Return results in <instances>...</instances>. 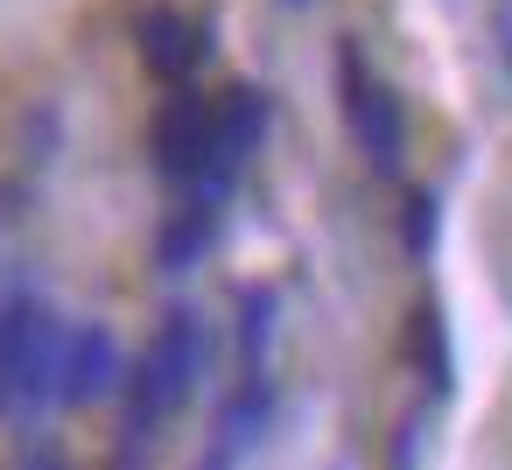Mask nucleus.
<instances>
[{
	"label": "nucleus",
	"instance_id": "7ed1b4c3",
	"mask_svg": "<svg viewBox=\"0 0 512 470\" xmlns=\"http://www.w3.org/2000/svg\"><path fill=\"white\" fill-rule=\"evenodd\" d=\"M148 155H155V176H169L190 204L225 211L239 190V176L218 162V106L197 85H169V99L148 120Z\"/></svg>",
	"mask_w": 512,
	"mask_h": 470
},
{
	"label": "nucleus",
	"instance_id": "1a4fd4ad",
	"mask_svg": "<svg viewBox=\"0 0 512 470\" xmlns=\"http://www.w3.org/2000/svg\"><path fill=\"white\" fill-rule=\"evenodd\" d=\"M218 218H225V211L183 197V204L162 218V232H155V267H162V274H190V267L218 246Z\"/></svg>",
	"mask_w": 512,
	"mask_h": 470
},
{
	"label": "nucleus",
	"instance_id": "2eb2a0df",
	"mask_svg": "<svg viewBox=\"0 0 512 470\" xmlns=\"http://www.w3.org/2000/svg\"><path fill=\"white\" fill-rule=\"evenodd\" d=\"M491 36H498V57H505V71H512V0H498V8H491Z\"/></svg>",
	"mask_w": 512,
	"mask_h": 470
},
{
	"label": "nucleus",
	"instance_id": "423d86ee",
	"mask_svg": "<svg viewBox=\"0 0 512 470\" xmlns=\"http://www.w3.org/2000/svg\"><path fill=\"white\" fill-rule=\"evenodd\" d=\"M134 43H141V64L162 85H190L197 64L211 57V22H190L183 8H141L134 15Z\"/></svg>",
	"mask_w": 512,
	"mask_h": 470
},
{
	"label": "nucleus",
	"instance_id": "20e7f679",
	"mask_svg": "<svg viewBox=\"0 0 512 470\" xmlns=\"http://www.w3.org/2000/svg\"><path fill=\"white\" fill-rule=\"evenodd\" d=\"M337 106H344V127H351L365 169L372 176H400L407 169V99L372 71L358 36L337 43Z\"/></svg>",
	"mask_w": 512,
	"mask_h": 470
},
{
	"label": "nucleus",
	"instance_id": "0eeeda50",
	"mask_svg": "<svg viewBox=\"0 0 512 470\" xmlns=\"http://www.w3.org/2000/svg\"><path fill=\"white\" fill-rule=\"evenodd\" d=\"M211 106H218V162H225L232 176H246V162L260 155V141H267V127H274V99L239 78V85H225Z\"/></svg>",
	"mask_w": 512,
	"mask_h": 470
},
{
	"label": "nucleus",
	"instance_id": "f257e3e1",
	"mask_svg": "<svg viewBox=\"0 0 512 470\" xmlns=\"http://www.w3.org/2000/svg\"><path fill=\"white\" fill-rule=\"evenodd\" d=\"M204 365H211V330H204V316H197L190 302L162 309L148 351L127 365V386H120L127 421H120V435H127V442H155L162 421H176V414L190 407V393L204 386Z\"/></svg>",
	"mask_w": 512,
	"mask_h": 470
},
{
	"label": "nucleus",
	"instance_id": "9b49d317",
	"mask_svg": "<svg viewBox=\"0 0 512 470\" xmlns=\"http://www.w3.org/2000/svg\"><path fill=\"white\" fill-rule=\"evenodd\" d=\"M232 344H239V365L246 372H267V351H274V330H281V295L274 288H239V309H232Z\"/></svg>",
	"mask_w": 512,
	"mask_h": 470
},
{
	"label": "nucleus",
	"instance_id": "f8f14e48",
	"mask_svg": "<svg viewBox=\"0 0 512 470\" xmlns=\"http://www.w3.org/2000/svg\"><path fill=\"white\" fill-rule=\"evenodd\" d=\"M435 239H442V190L414 183L400 197V246H407V260H435Z\"/></svg>",
	"mask_w": 512,
	"mask_h": 470
},
{
	"label": "nucleus",
	"instance_id": "f03ea898",
	"mask_svg": "<svg viewBox=\"0 0 512 470\" xmlns=\"http://www.w3.org/2000/svg\"><path fill=\"white\" fill-rule=\"evenodd\" d=\"M64 337H71V323L50 309V295L36 281H0V414L36 421L57 407Z\"/></svg>",
	"mask_w": 512,
	"mask_h": 470
},
{
	"label": "nucleus",
	"instance_id": "ddd939ff",
	"mask_svg": "<svg viewBox=\"0 0 512 470\" xmlns=\"http://www.w3.org/2000/svg\"><path fill=\"white\" fill-rule=\"evenodd\" d=\"M8 470H78V463H71V449H64L57 435H29V442L15 449Z\"/></svg>",
	"mask_w": 512,
	"mask_h": 470
},
{
	"label": "nucleus",
	"instance_id": "9d476101",
	"mask_svg": "<svg viewBox=\"0 0 512 470\" xmlns=\"http://www.w3.org/2000/svg\"><path fill=\"white\" fill-rule=\"evenodd\" d=\"M274 421V379L267 372H239V386L225 393V414H218V449H253Z\"/></svg>",
	"mask_w": 512,
	"mask_h": 470
},
{
	"label": "nucleus",
	"instance_id": "39448f33",
	"mask_svg": "<svg viewBox=\"0 0 512 470\" xmlns=\"http://www.w3.org/2000/svg\"><path fill=\"white\" fill-rule=\"evenodd\" d=\"M127 386V351L106 323H71L64 337V372H57V407H99Z\"/></svg>",
	"mask_w": 512,
	"mask_h": 470
},
{
	"label": "nucleus",
	"instance_id": "a211bd4d",
	"mask_svg": "<svg viewBox=\"0 0 512 470\" xmlns=\"http://www.w3.org/2000/svg\"><path fill=\"white\" fill-rule=\"evenodd\" d=\"M281 8H316V0H281Z\"/></svg>",
	"mask_w": 512,
	"mask_h": 470
},
{
	"label": "nucleus",
	"instance_id": "4468645a",
	"mask_svg": "<svg viewBox=\"0 0 512 470\" xmlns=\"http://www.w3.org/2000/svg\"><path fill=\"white\" fill-rule=\"evenodd\" d=\"M386 470H421V421H400V428H393Z\"/></svg>",
	"mask_w": 512,
	"mask_h": 470
},
{
	"label": "nucleus",
	"instance_id": "6e6552de",
	"mask_svg": "<svg viewBox=\"0 0 512 470\" xmlns=\"http://www.w3.org/2000/svg\"><path fill=\"white\" fill-rule=\"evenodd\" d=\"M400 351L414 358V372H421L428 400H449V393H456V351H449V316H442V302H435V295H421V302H414V316H407V337H400Z\"/></svg>",
	"mask_w": 512,
	"mask_h": 470
},
{
	"label": "nucleus",
	"instance_id": "dca6fc26",
	"mask_svg": "<svg viewBox=\"0 0 512 470\" xmlns=\"http://www.w3.org/2000/svg\"><path fill=\"white\" fill-rule=\"evenodd\" d=\"M106 470H148V442H127V435H120V449H113Z\"/></svg>",
	"mask_w": 512,
	"mask_h": 470
},
{
	"label": "nucleus",
	"instance_id": "f3484780",
	"mask_svg": "<svg viewBox=\"0 0 512 470\" xmlns=\"http://www.w3.org/2000/svg\"><path fill=\"white\" fill-rule=\"evenodd\" d=\"M197 470H232V449H211V456H204Z\"/></svg>",
	"mask_w": 512,
	"mask_h": 470
}]
</instances>
